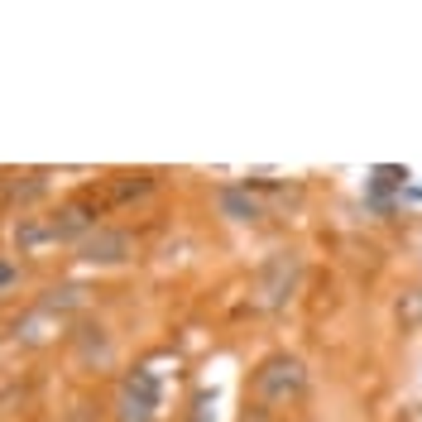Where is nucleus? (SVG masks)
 <instances>
[{
	"mask_svg": "<svg viewBox=\"0 0 422 422\" xmlns=\"http://www.w3.org/2000/svg\"><path fill=\"white\" fill-rule=\"evenodd\" d=\"M87 235H91L87 206H58L53 216H29V221L15 226V245H20V250H43V245L87 240Z\"/></svg>",
	"mask_w": 422,
	"mask_h": 422,
	"instance_id": "1",
	"label": "nucleus"
},
{
	"mask_svg": "<svg viewBox=\"0 0 422 422\" xmlns=\"http://www.w3.org/2000/svg\"><path fill=\"white\" fill-rule=\"evenodd\" d=\"M302 389H307V370H302V360H293V355L264 360L260 370H255V379H250V394H255V403H264V408H288L293 399H302Z\"/></svg>",
	"mask_w": 422,
	"mask_h": 422,
	"instance_id": "2",
	"label": "nucleus"
},
{
	"mask_svg": "<svg viewBox=\"0 0 422 422\" xmlns=\"http://www.w3.org/2000/svg\"><path fill=\"white\" fill-rule=\"evenodd\" d=\"M298 279H302V260L293 250H283V255H269V260L255 269V283H250V302L260 307V312H274L283 302L298 293Z\"/></svg>",
	"mask_w": 422,
	"mask_h": 422,
	"instance_id": "3",
	"label": "nucleus"
},
{
	"mask_svg": "<svg viewBox=\"0 0 422 422\" xmlns=\"http://www.w3.org/2000/svg\"><path fill=\"white\" fill-rule=\"evenodd\" d=\"M154 403H159V389H154V374L135 370L121 389V422H149L154 418Z\"/></svg>",
	"mask_w": 422,
	"mask_h": 422,
	"instance_id": "4",
	"label": "nucleus"
},
{
	"mask_svg": "<svg viewBox=\"0 0 422 422\" xmlns=\"http://www.w3.org/2000/svg\"><path fill=\"white\" fill-rule=\"evenodd\" d=\"M135 255V240L125 231H111V226H96L87 240H82V260L87 264H121Z\"/></svg>",
	"mask_w": 422,
	"mask_h": 422,
	"instance_id": "5",
	"label": "nucleus"
},
{
	"mask_svg": "<svg viewBox=\"0 0 422 422\" xmlns=\"http://www.w3.org/2000/svg\"><path fill=\"white\" fill-rule=\"evenodd\" d=\"M221 216H231V221H255L260 216V201L250 197V187H221Z\"/></svg>",
	"mask_w": 422,
	"mask_h": 422,
	"instance_id": "6",
	"label": "nucleus"
},
{
	"mask_svg": "<svg viewBox=\"0 0 422 422\" xmlns=\"http://www.w3.org/2000/svg\"><path fill=\"white\" fill-rule=\"evenodd\" d=\"M43 307H48V312H67V307H82V288H53V293H48V298H43Z\"/></svg>",
	"mask_w": 422,
	"mask_h": 422,
	"instance_id": "7",
	"label": "nucleus"
},
{
	"mask_svg": "<svg viewBox=\"0 0 422 422\" xmlns=\"http://www.w3.org/2000/svg\"><path fill=\"white\" fill-rule=\"evenodd\" d=\"M399 317H403V326H418L422 322V288H413L408 302H399Z\"/></svg>",
	"mask_w": 422,
	"mask_h": 422,
	"instance_id": "8",
	"label": "nucleus"
},
{
	"mask_svg": "<svg viewBox=\"0 0 422 422\" xmlns=\"http://www.w3.org/2000/svg\"><path fill=\"white\" fill-rule=\"evenodd\" d=\"M10 279H15V269H10V264L0 260V288H5V283H10Z\"/></svg>",
	"mask_w": 422,
	"mask_h": 422,
	"instance_id": "9",
	"label": "nucleus"
}]
</instances>
